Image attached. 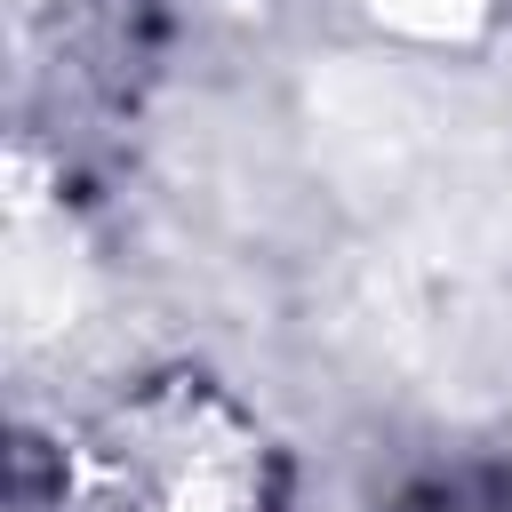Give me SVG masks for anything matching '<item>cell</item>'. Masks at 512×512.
Wrapping results in <instances>:
<instances>
[{
  "label": "cell",
  "mask_w": 512,
  "mask_h": 512,
  "mask_svg": "<svg viewBox=\"0 0 512 512\" xmlns=\"http://www.w3.org/2000/svg\"><path fill=\"white\" fill-rule=\"evenodd\" d=\"M80 480L96 512H272V440L240 400L200 376H160L96 416L80 440Z\"/></svg>",
  "instance_id": "1"
}]
</instances>
